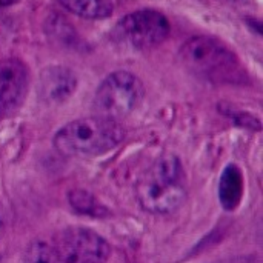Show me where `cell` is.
<instances>
[{
  "mask_svg": "<svg viewBox=\"0 0 263 263\" xmlns=\"http://www.w3.org/2000/svg\"><path fill=\"white\" fill-rule=\"evenodd\" d=\"M140 206L151 214H171L188 197L183 166L174 154L159 157L140 177L136 188Z\"/></svg>",
  "mask_w": 263,
  "mask_h": 263,
  "instance_id": "1",
  "label": "cell"
},
{
  "mask_svg": "<svg viewBox=\"0 0 263 263\" xmlns=\"http://www.w3.org/2000/svg\"><path fill=\"white\" fill-rule=\"evenodd\" d=\"M125 137L119 122L99 116L65 125L54 136V146L63 156L96 157L114 149Z\"/></svg>",
  "mask_w": 263,
  "mask_h": 263,
  "instance_id": "2",
  "label": "cell"
},
{
  "mask_svg": "<svg viewBox=\"0 0 263 263\" xmlns=\"http://www.w3.org/2000/svg\"><path fill=\"white\" fill-rule=\"evenodd\" d=\"M179 57L190 72L211 82H231L240 76V65L234 52L213 37L197 35L186 40Z\"/></svg>",
  "mask_w": 263,
  "mask_h": 263,
  "instance_id": "3",
  "label": "cell"
},
{
  "mask_svg": "<svg viewBox=\"0 0 263 263\" xmlns=\"http://www.w3.org/2000/svg\"><path fill=\"white\" fill-rule=\"evenodd\" d=\"M143 94L145 88L137 76L128 71L112 72L96 91L94 112L99 117L119 122L140 105Z\"/></svg>",
  "mask_w": 263,
  "mask_h": 263,
  "instance_id": "4",
  "label": "cell"
},
{
  "mask_svg": "<svg viewBox=\"0 0 263 263\" xmlns=\"http://www.w3.org/2000/svg\"><path fill=\"white\" fill-rule=\"evenodd\" d=\"M63 263H106L111 254L108 242L86 228H66L54 242Z\"/></svg>",
  "mask_w": 263,
  "mask_h": 263,
  "instance_id": "5",
  "label": "cell"
},
{
  "mask_svg": "<svg viewBox=\"0 0 263 263\" xmlns=\"http://www.w3.org/2000/svg\"><path fill=\"white\" fill-rule=\"evenodd\" d=\"M119 29L122 35L136 48L145 49L162 43L170 34L168 18L154 9H142L126 15Z\"/></svg>",
  "mask_w": 263,
  "mask_h": 263,
  "instance_id": "6",
  "label": "cell"
},
{
  "mask_svg": "<svg viewBox=\"0 0 263 263\" xmlns=\"http://www.w3.org/2000/svg\"><path fill=\"white\" fill-rule=\"evenodd\" d=\"M28 68L18 59L0 60V114L15 112L26 97Z\"/></svg>",
  "mask_w": 263,
  "mask_h": 263,
  "instance_id": "7",
  "label": "cell"
},
{
  "mask_svg": "<svg viewBox=\"0 0 263 263\" xmlns=\"http://www.w3.org/2000/svg\"><path fill=\"white\" fill-rule=\"evenodd\" d=\"M40 97L48 103H60L69 99L77 86L74 72L63 66H51L40 76Z\"/></svg>",
  "mask_w": 263,
  "mask_h": 263,
  "instance_id": "8",
  "label": "cell"
},
{
  "mask_svg": "<svg viewBox=\"0 0 263 263\" xmlns=\"http://www.w3.org/2000/svg\"><path fill=\"white\" fill-rule=\"evenodd\" d=\"M243 194V179L242 173L237 166L230 165L220 179V186H219V197L220 203L227 211H233L239 206Z\"/></svg>",
  "mask_w": 263,
  "mask_h": 263,
  "instance_id": "9",
  "label": "cell"
},
{
  "mask_svg": "<svg viewBox=\"0 0 263 263\" xmlns=\"http://www.w3.org/2000/svg\"><path fill=\"white\" fill-rule=\"evenodd\" d=\"M69 12L85 18H106L112 14L111 0H57Z\"/></svg>",
  "mask_w": 263,
  "mask_h": 263,
  "instance_id": "10",
  "label": "cell"
},
{
  "mask_svg": "<svg viewBox=\"0 0 263 263\" xmlns=\"http://www.w3.org/2000/svg\"><path fill=\"white\" fill-rule=\"evenodd\" d=\"M25 263H63L52 245L35 240L32 242L25 254Z\"/></svg>",
  "mask_w": 263,
  "mask_h": 263,
  "instance_id": "11",
  "label": "cell"
},
{
  "mask_svg": "<svg viewBox=\"0 0 263 263\" xmlns=\"http://www.w3.org/2000/svg\"><path fill=\"white\" fill-rule=\"evenodd\" d=\"M69 202L74 206V210H77L79 213L83 214H96L100 213V208L97 205V202L85 191H72L69 194Z\"/></svg>",
  "mask_w": 263,
  "mask_h": 263,
  "instance_id": "12",
  "label": "cell"
},
{
  "mask_svg": "<svg viewBox=\"0 0 263 263\" xmlns=\"http://www.w3.org/2000/svg\"><path fill=\"white\" fill-rule=\"evenodd\" d=\"M5 225H6V222H5V213H3V210H2V206H0V237L3 236Z\"/></svg>",
  "mask_w": 263,
  "mask_h": 263,
  "instance_id": "13",
  "label": "cell"
},
{
  "mask_svg": "<svg viewBox=\"0 0 263 263\" xmlns=\"http://www.w3.org/2000/svg\"><path fill=\"white\" fill-rule=\"evenodd\" d=\"M18 0H0V9H5V8H8V6H11V5H14V3H17Z\"/></svg>",
  "mask_w": 263,
  "mask_h": 263,
  "instance_id": "14",
  "label": "cell"
},
{
  "mask_svg": "<svg viewBox=\"0 0 263 263\" xmlns=\"http://www.w3.org/2000/svg\"><path fill=\"white\" fill-rule=\"evenodd\" d=\"M6 28H8V26H6V22L0 18V39H2V37H5V34H6Z\"/></svg>",
  "mask_w": 263,
  "mask_h": 263,
  "instance_id": "15",
  "label": "cell"
},
{
  "mask_svg": "<svg viewBox=\"0 0 263 263\" xmlns=\"http://www.w3.org/2000/svg\"><path fill=\"white\" fill-rule=\"evenodd\" d=\"M234 2H242V0H234Z\"/></svg>",
  "mask_w": 263,
  "mask_h": 263,
  "instance_id": "16",
  "label": "cell"
}]
</instances>
